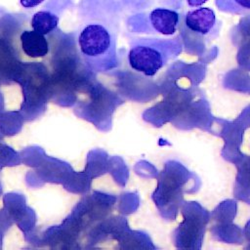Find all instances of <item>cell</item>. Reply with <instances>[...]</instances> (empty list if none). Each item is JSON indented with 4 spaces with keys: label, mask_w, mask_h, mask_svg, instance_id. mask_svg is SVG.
Listing matches in <instances>:
<instances>
[{
    "label": "cell",
    "mask_w": 250,
    "mask_h": 250,
    "mask_svg": "<svg viewBox=\"0 0 250 250\" xmlns=\"http://www.w3.org/2000/svg\"><path fill=\"white\" fill-rule=\"evenodd\" d=\"M30 24L34 31L46 35L58 27L59 18L50 11H38L32 16Z\"/></svg>",
    "instance_id": "8992f818"
},
{
    "label": "cell",
    "mask_w": 250,
    "mask_h": 250,
    "mask_svg": "<svg viewBox=\"0 0 250 250\" xmlns=\"http://www.w3.org/2000/svg\"><path fill=\"white\" fill-rule=\"evenodd\" d=\"M77 41L82 58L93 68L108 70L117 65L116 39L107 26L88 23L79 32Z\"/></svg>",
    "instance_id": "6da1fadb"
},
{
    "label": "cell",
    "mask_w": 250,
    "mask_h": 250,
    "mask_svg": "<svg viewBox=\"0 0 250 250\" xmlns=\"http://www.w3.org/2000/svg\"><path fill=\"white\" fill-rule=\"evenodd\" d=\"M45 0H20V4L25 9H32L39 6Z\"/></svg>",
    "instance_id": "ba28073f"
},
{
    "label": "cell",
    "mask_w": 250,
    "mask_h": 250,
    "mask_svg": "<svg viewBox=\"0 0 250 250\" xmlns=\"http://www.w3.org/2000/svg\"><path fill=\"white\" fill-rule=\"evenodd\" d=\"M152 28L162 35H173L180 21L179 14L167 8H155L148 15Z\"/></svg>",
    "instance_id": "5b68a950"
},
{
    "label": "cell",
    "mask_w": 250,
    "mask_h": 250,
    "mask_svg": "<svg viewBox=\"0 0 250 250\" xmlns=\"http://www.w3.org/2000/svg\"><path fill=\"white\" fill-rule=\"evenodd\" d=\"M209 0H187V3L189 7H201L203 4L208 2Z\"/></svg>",
    "instance_id": "9c48e42d"
},
{
    "label": "cell",
    "mask_w": 250,
    "mask_h": 250,
    "mask_svg": "<svg viewBox=\"0 0 250 250\" xmlns=\"http://www.w3.org/2000/svg\"><path fill=\"white\" fill-rule=\"evenodd\" d=\"M180 51L175 40L142 38L137 40L128 53L130 66L146 76H153L160 70L172 55Z\"/></svg>",
    "instance_id": "7a4b0ae2"
},
{
    "label": "cell",
    "mask_w": 250,
    "mask_h": 250,
    "mask_svg": "<svg viewBox=\"0 0 250 250\" xmlns=\"http://www.w3.org/2000/svg\"><path fill=\"white\" fill-rule=\"evenodd\" d=\"M216 21L215 12L209 7L190 10L185 18V22L188 29L200 35H207L214 28Z\"/></svg>",
    "instance_id": "3957f363"
},
{
    "label": "cell",
    "mask_w": 250,
    "mask_h": 250,
    "mask_svg": "<svg viewBox=\"0 0 250 250\" xmlns=\"http://www.w3.org/2000/svg\"><path fill=\"white\" fill-rule=\"evenodd\" d=\"M216 6L224 12L241 14L250 11V0H216Z\"/></svg>",
    "instance_id": "52a82bcc"
},
{
    "label": "cell",
    "mask_w": 250,
    "mask_h": 250,
    "mask_svg": "<svg viewBox=\"0 0 250 250\" xmlns=\"http://www.w3.org/2000/svg\"><path fill=\"white\" fill-rule=\"evenodd\" d=\"M21 48L31 59H40L49 54L50 46L45 35L32 30H23L20 35Z\"/></svg>",
    "instance_id": "277c9868"
}]
</instances>
